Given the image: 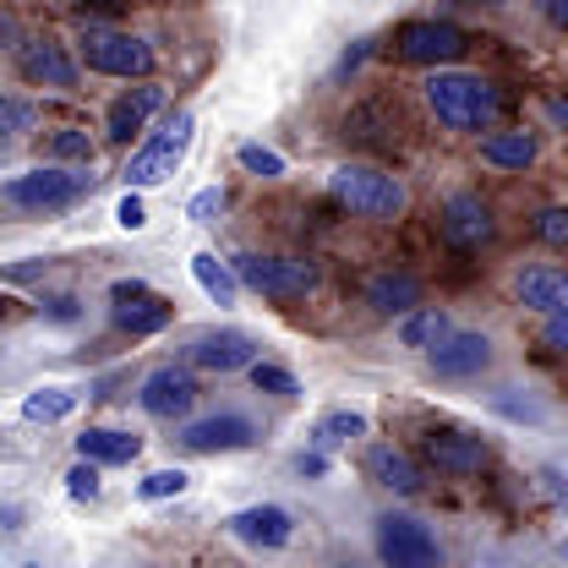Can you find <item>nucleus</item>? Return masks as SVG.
Segmentation results:
<instances>
[{
  "label": "nucleus",
  "instance_id": "nucleus-25",
  "mask_svg": "<svg viewBox=\"0 0 568 568\" xmlns=\"http://www.w3.org/2000/svg\"><path fill=\"white\" fill-rule=\"evenodd\" d=\"M192 274H197V284H203V295H209L213 306H235V301H241V280H235V268H230V263H219L213 252H197V257H192Z\"/></svg>",
  "mask_w": 568,
  "mask_h": 568
},
{
  "label": "nucleus",
  "instance_id": "nucleus-18",
  "mask_svg": "<svg viewBox=\"0 0 568 568\" xmlns=\"http://www.w3.org/2000/svg\"><path fill=\"white\" fill-rule=\"evenodd\" d=\"M17 61H22V77L39 82V88H77V61H71L55 39H33V44H22Z\"/></svg>",
  "mask_w": 568,
  "mask_h": 568
},
{
  "label": "nucleus",
  "instance_id": "nucleus-10",
  "mask_svg": "<svg viewBox=\"0 0 568 568\" xmlns=\"http://www.w3.org/2000/svg\"><path fill=\"white\" fill-rule=\"evenodd\" d=\"M115 328H126L132 339H142V334H164L170 323H175V306L164 301V295H153L142 280H115Z\"/></svg>",
  "mask_w": 568,
  "mask_h": 568
},
{
  "label": "nucleus",
  "instance_id": "nucleus-34",
  "mask_svg": "<svg viewBox=\"0 0 568 568\" xmlns=\"http://www.w3.org/2000/svg\"><path fill=\"white\" fill-rule=\"evenodd\" d=\"M219 209H224V192H219V186H209V192H197V197H192V209H186V219L209 224V219H213Z\"/></svg>",
  "mask_w": 568,
  "mask_h": 568
},
{
  "label": "nucleus",
  "instance_id": "nucleus-36",
  "mask_svg": "<svg viewBox=\"0 0 568 568\" xmlns=\"http://www.w3.org/2000/svg\"><path fill=\"white\" fill-rule=\"evenodd\" d=\"M547 345L568 355V312H552V317H547Z\"/></svg>",
  "mask_w": 568,
  "mask_h": 568
},
{
  "label": "nucleus",
  "instance_id": "nucleus-11",
  "mask_svg": "<svg viewBox=\"0 0 568 568\" xmlns=\"http://www.w3.org/2000/svg\"><path fill=\"white\" fill-rule=\"evenodd\" d=\"M138 405L153 422H181V416H192V405H197V377H192L186 366H159V372L142 377Z\"/></svg>",
  "mask_w": 568,
  "mask_h": 568
},
{
  "label": "nucleus",
  "instance_id": "nucleus-20",
  "mask_svg": "<svg viewBox=\"0 0 568 568\" xmlns=\"http://www.w3.org/2000/svg\"><path fill=\"white\" fill-rule=\"evenodd\" d=\"M366 306H372V312H383V317H405V312H416V306H422V280H416V274L388 268V274H377V280L366 284Z\"/></svg>",
  "mask_w": 568,
  "mask_h": 568
},
{
  "label": "nucleus",
  "instance_id": "nucleus-6",
  "mask_svg": "<svg viewBox=\"0 0 568 568\" xmlns=\"http://www.w3.org/2000/svg\"><path fill=\"white\" fill-rule=\"evenodd\" d=\"M377 558H383V568H443V547L416 514H383L377 519Z\"/></svg>",
  "mask_w": 568,
  "mask_h": 568
},
{
  "label": "nucleus",
  "instance_id": "nucleus-35",
  "mask_svg": "<svg viewBox=\"0 0 568 568\" xmlns=\"http://www.w3.org/2000/svg\"><path fill=\"white\" fill-rule=\"evenodd\" d=\"M115 219H121L126 230H142V224H148V213H142V197H138V192H126V197H121V209H115Z\"/></svg>",
  "mask_w": 568,
  "mask_h": 568
},
{
  "label": "nucleus",
  "instance_id": "nucleus-26",
  "mask_svg": "<svg viewBox=\"0 0 568 568\" xmlns=\"http://www.w3.org/2000/svg\"><path fill=\"white\" fill-rule=\"evenodd\" d=\"M351 437H366V416L361 410H328L317 432H312V443L317 448H339V443H351Z\"/></svg>",
  "mask_w": 568,
  "mask_h": 568
},
{
  "label": "nucleus",
  "instance_id": "nucleus-7",
  "mask_svg": "<svg viewBox=\"0 0 568 568\" xmlns=\"http://www.w3.org/2000/svg\"><path fill=\"white\" fill-rule=\"evenodd\" d=\"M82 61L99 77H148L153 71V50L142 44L138 33H115V28H88L82 33Z\"/></svg>",
  "mask_w": 568,
  "mask_h": 568
},
{
  "label": "nucleus",
  "instance_id": "nucleus-24",
  "mask_svg": "<svg viewBox=\"0 0 568 568\" xmlns=\"http://www.w3.org/2000/svg\"><path fill=\"white\" fill-rule=\"evenodd\" d=\"M536 153H541L536 132H493L481 142V159L493 170H525V164H536Z\"/></svg>",
  "mask_w": 568,
  "mask_h": 568
},
{
  "label": "nucleus",
  "instance_id": "nucleus-39",
  "mask_svg": "<svg viewBox=\"0 0 568 568\" xmlns=\"http://www.w3.org/2000/svg\"><path fill=\"white\" fill-rule=\"evenodd\" d=\"M547 121H552L558 132H568V93H558V99H547Z\"/></svg>",
  "mask_w": 568,
  "mask_h": 568
},
{
  "label": "nucleus",
  "instance_id": "nucleus-12",
  "mask_svg": "<svg viewBox=\"0 0 568 568\" xmlns=\"http://www.w3.org/2000/svg\"><path fill=\"white\" fill-rule=\"evenodd\" d=\"M252 443H257V426L241 410H219V416L181 426V448H192V454H235V448H252Z\"/></svg>",
  "mask_w": 568,
  "mask_h": 568
},
{
  "label": "nucleus",
  "instance_id": "nucleus-16",
  "mask_svg": "<svg viewBox=\"0 0 568 568\" xmlns=\"http://www.w3.org/2000/svg\"><path fill=\"white\" fill-rule=\"evenodd\" d=\"M192 366L203 372H246L257 361V339L241 334V328H213V334H197L192 339Z\"/></svg>",
  "mask_w": 568,
  "mask_h": 568
},
{
  "label": "nucleus",
  "instance_id": "nucleus-4",
  "mask_svg": "<svg viewBox=\"0 0 568 568\" xmlns=\"http://www.w3.org/2000/svg\"><path fill=\"white\" fill-rule=\"evenodd\" d=\"M192 126H197L192 110H175V115L159 126V138L132 153V164H126L132 192H142V186H164V181L181 170V159H186V148H192Z\"/></svg>",
  "mask_w": 568,
  "mask_h": 568
},
{
  "label": "nucleus",
  "instance_id": "nucleus-27",
  "mask_svg": "<svg viewBox=\"0 0 568 568\" xmlns=\"http://www.w3.org/2000/svg\"><path fill=\"white\" fill-rule=\"evenodd\" d=\"M71 405H77V394H67V388H33L28 399H22V416L28 422H67Z\"/></svg>",
  "mask_w": 568,
  "mask_h": 568
},
{
  "label": "nucleus",
  "instance_id": "nucleus-28",
  "mask_svg": "<svg viewBox=\"0 0 568 568\" xmlns=\"http://www.w3.org/2000/svg\"><path fill=\"white\" fill-rule=\"evenodd\" d=\"M246 372H252L257 394H274V399H295V394H301L295 372H290V366H280V361H252Z\"/></svg>",
  "mask_w": 568,
  "mask_h": 568
},
{
  "label": "nucleus",
  "instance_id": "nucleus-29",
  "mask_svg": "<svg viewBox=\"0 0 568 568\" xmlns=\"http://www.w3.org/2000/svg\"><path fill=\"white\" fill-rule=\"evenodd\" d=\"M50 153L55 159H71V164H93V138L88 132H77V126H61V132H50Z\"/></svg>",
  "mask_w": 568,
  "mask_h": 568
},
{
  "label": "nucleus",
  "instance_id": "nucleus-33",
  "mask_svg": "<svg viewBox=\"0 0 568 568\" xmlns=\"http://www.w3.org/2000/svg\"><path fill=\"white\" fill-rule=\"evenodd\" d=\"M536 235L547 246H568V209H541L536 213Z\"/></svg>",
  "mask_w": 568,
  "mask_h": 568
},
{
  "label": "nucleus",
  "instance_id": "nucleus-40",
  "mask_svg": "<svg viewBox=\"0 0 568 568\" xmlns=\"http://www.w3.org/2000/svg\"><path fill=\"white\" fill-rule=\"evenodd\" d=\"M541 11H547L558 28H568V0H541Z\"/></svg>",
  "mask_w": 568,
  "mask_h": 568
},
{
  "label": "nucleus",
  "instance_id": "nucleus-9",
  "mask_svg": "<svg viewBox=\"0 0 568 568\" xmlns=\"http://www.w3.org/2000/svg\"><path fill=\"white\" fill-rule=\"evenodd\" d=\"M394 50L405 61H416V67H448V61H459L470 50V39L454 22H405L394 33Z\"/></svg>",
  "mask_w": 568,
  "mask_h": 568
},
{
  "label": "nucleus",
  "instance_id": "nucleus-41",
  "mask_svg": "<svg viewBox=\"0 0 568 568\" xmlns=\"http://www.w3.org/2000/svg\"><path fill=\"white\" fill-rule=\"evenodd\" d=\"M6 159H11V126L0 121V164H6Z\"/></svg>",
  "mask_w": 568,
  "mask_h": 568
},
{
  "label": "nucleus",
  "instance_id": "nucleus-14",
  "mask_svg": "<svg viewBox=\"0 0 568 568\" xmlns=\"http://www.w3.org/2000/svg\"><path fill=\"white\" fill-rule=\"evenodd\" d=\"M230 536L246 541V547H257V552H280V547H290V536H295V519H290V508H280V503H252V508L230 514Z\"/></svg>",
  "mask_w": 568,
  "mask_h": 568
},
{
  "label": "nucleus",
  "instance_id": "nucleus-1",
  "mask_svg": "<svg viewBox=\"0 0 568 568\" xmlns=\"http://www.w3.org/2000/svg\"><path fill=\"white\" fill-rule=\"evenodd\" d=\"M426 104L454 132H493V121L503 115V93L487 77H470V71H432Z\"/></svg>",
  "mask_w": 568,
  "mask_h": 568
},
{
  "label": "nucleus",
  "instance_id": "nucleus-42",
  "mask_svg": "<svg viewBox=\"0 0 568 568\" xmlns=\"http://www.w3.org/2000/svg\"><path fill=\"white\" fill-rule=\"evenodd\" d=\"M11 306H17V301H11V295H0V317H11Z\"/></svg>",
  "mask_w": 568,
  "mask_h": 568
},
{
  "label": "nucleus",
  "instance_id": "nucleus-15",
  "mask_svg": "<svg viewBox=\"0 0 568 568\" xmlns=\"http://www.w3.org/2000/svg\"><path fill=\"white\" fill-rule=\"evenodd\" d=\"M426 366L448 383H465V377H481L493 366V339L487 334H448L443 345L426 351Z\"/></svg>",
  "mask_w": 568,
  "mask_h": 568
},
{
  "label": "nucleus",
  "instance_id": "nucleus-44",
  "mask_svg": "<svg viewBox=\"0 0 568 568\" xmlns=\"http://www.w3.org/2000/svg\"><path fill=\"white\" fill-rule=\"evenodd\" d=\"M493 6H503V0H493Z\"/></svg>",
  "mask_w": 568,
  "mask_h": 568
},
{
  "label": "nucleus",
  "instance_id": "nucleus-31",
  "mask_svg": "<svg viewBox=\"0 0 568 568\" xmlns=\"http://www.w3.org/2000/svg\"><path fill=\"white\" fill-rule=\"evenodd\" d=\"M241 164H246L252 175H263V181H280L284 175V159L274 148H263V142H241Z\"/></svg>",
  "mask_w": 568,
  "mask_h": 568
},
{
  "label": "nucleus",
  "instance_id": "nucleus-38",
  "mask_svg": "<svg viewBox=\"0 0 568 568\" xmlns=\"http://www.w3.org/2000/svg\"><path fill=\"white\" fill-rule=\"evenodd\" d=\"M295 470H301V476H323V470H328V459H323L317 448H306V454L295 459Z\"/></svg>",
  "mask_w": 568,
  "mask_h": 568
},
{
  "label": "nucleus",
  "instance_id": "nucleus-32",
  "mask_svg": "<svg viewBox=\"0 0 568 568\" xmlns=\"http://www.w3.org/2000/svg\"><path fill=\"white\" fill-rule=\"evenodd\" d=\"M99 470H104V465H93V459H82V465H71L67 493L77 497V503H93V497H99Z\"/></svg>",
  "mask_w": 568,
  "mask_h": 568
},
{
  "label": "nucleus",
  "instance_id": "nucleus-22",
  "mask_svg": "<svg viewBox=\"0 0 568 568\" xmlns=\"http://www.w3.org/2000/svg\"><path fill=\"white\" fill-rule=\"evenodd\" d=\"M77 454L93 459V465H132L142 454V437L121 432V426H88V432L77 437Z\"/></svg>",
  "mask_w": 568,
  "mask_h": 568
},
{
  "label": "nucleus",
  "instance_id": "nucleus-13",
  "mask_svg": "<svg viewBox=\"0 0 568 568\" xmlns=\"http://www.w3.org/2000/svg\"><path fill=\"white\" fill-rule=\"evenodd\" d=\"M443 241L448 246H459V252H476V246H487L493 241V209L476 197V192H454L448 203H443Z\"/></svg>",
  "mask_w": 568,
  "mask_h": 568
},
{
  "label": "nucleus",
  "instance_id": "nucleus-37",
  "mask_svg": "<svg viewBox=\"0 0 568 568\" xmlns=\"http://www.w3.org/2000/svg\"><path fill=\"white\" fill-rule=\"evenodd\" d=\"M44 306H50V317H55V323H77V301H71V295H50Z\"/></svg>",
  "mask_w": 568,
  "mask_h": 568
},
{
  "label": "nucleus",
  "instance_id": "nucleus-17",
  "mask_svg": "<svg viewBox=\"0 0 568 568\" xmlns=\"http://www.w3.org/2000/svg\"><path fill=\"white\" fill-rule=\"evenodd\" d=\"M366 476L383 487V493H399V497H416L422 493V465L405 454V448H394V443H372L366 448Z\"/></svg>",
  "mask_w": 568,
  "mask_h": 568
},
{
  "label": "nucleus",
  "instance_id": "nucleus-43",
  "mask_svg": "<svg viewBox=\"0 0 568 568\" xmlns=\"http://www.w3.org/2000/svg\"><path fill=\"white\" fill-rule=\"evenodd\" d=\"M339 568H355V564H339Z\"/></svg>",
  "mask_w": 568,
  "mask_h": 568
},
{
  "label": "nucleus",
  "instance_id": "nucleus-5",
  "mask_svg": "<svg viewBox=\"0 0 568 568\" xmlns=\"http://www.w3.org/2000/svg\"><path fill=\"white\" fill-rule=\"evenodd\" d=\"M230 268H235V280L246 284V290H257V295H268V301H301V295H312V284H317V268H312V263H295V257L241 252Z\"/></svg>",
  "mask_w": 568,
  "mask_h": 568
},
{
  "label": "nucleus",
  "instance_id": "nucleus-21",
  "mask_svg": "<svg viewBox=\"0 0 568 568\" xmlns=\"http://www.w3.org/2000/svg\"><path fill=\"white\" fill-rule=\"evenodd\" d=\"M519 301L536 306V312H568V268H552V263H536L519 274Z\"/></svg>",
  "mask_w": 568,
  "mask_h": 568
},
{
  "label": "nucleus",
  "instance_id": "nucleus-2",
  "mask_svg": "<svg viewBox=\"0 0 568 568\" xmlns=\"http://www.w3.org/2000/svg\"><path fill=\"white\" fill-rule=\"evenodd\" d=\"M328 186H334V197L351 213H361V219H399L405 203H410L405 181H399L394 170H377V164H339V170L328 175Z\"/></svg>",
  "mask_w": 568,
  "mask_h": 568
},
{
  "label": "nucleus",
  "instance_id": "nucleus-3",
  "mask_svg": "<svg viewBox=\"0 0 568 568\" xmlns=\"http://www.w3.org/2000/svg\"><path fill=\"white\" fill-rule=\"evenodd\" d=\"M88 186H93V175H71V170H55V164H39L28 175H11L0 186V197L22 213H61L71 203H82Z\"/></svg>",
  "mask_w": 568,
  "mask_h": 568
},
{
  "label": "nucleus",
  "instance_id": "nucleus-8",
  "mask_svg": "<svg viewBox=\"0 0 568 568\" xmlns=\"http://www.w3.org/2000/svg\"><path fill=\"white\" fill-rule=\"evenodd\" d=\"M422 454H426V465L443 470V476H476L493 459V448L476 432H459V426H432L422 437Z\"/></svg>",
  "mask_w": 568,
  "mask_h": 568
},
{
  "label": "nucleus",
  "instance_id": "nucleus-23",
  "mask_svg": "<svg viewBox=\"0 0 568 568\" xmlns=\"http://www.w3.org/2000/svg\"><path fill=\"white\" fill-rule=\"evenodd\" d=\"M448 334H454V323H448L443 306H416V312L399 317V345H405V351H432V345H443Z\"/></svg>",
  "mask_w": 568,
  "mask_h": 568
},
{
  "label": "nucleus",
  "instance_id": "nucleus-30",
  "mask_svg": "<svg viewBox=\"0 0 568 568\" xmlns=\"http://www.w3.org/2000/svg\"><path fill=\"white\" fill-rule=\"evenodd\" d=\"M181 493H186V470H153V476L138 481V497H148V503H164V497Z\"/></svg>",
  "mask_w": 568,
  "mask_h": 568
},
{
  "label": "nucleus",
  "instance_id": "nucleus-19",
  "mask_svg": "<svg viewBox=\"0 0 568 568\" xmlns=\"http://www.w3.org/2000/svg\"><path fill=\"white\" fill-rule=\"evenodd\" d=\"M159 104H164V88H132V93H121V99L110 104V121H104L110 142H132Z\"/></svg>",
  "mask_w": 568,
  "mask_h": 568
}]
</instances>
